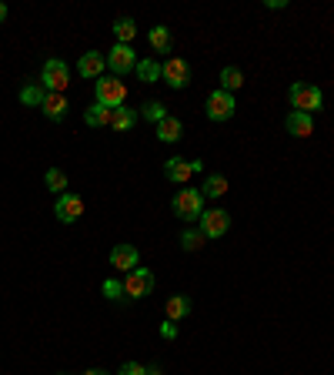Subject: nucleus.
Instances as JSON below:
<instances>
[{
	"instance_id": "nucleus-1",
	"label": "nucleus",
	"mask_w": 334,
	"mask_h": 375,
	"mask_svg": "<svg viewBox=\"0 0 334 375\" xmlns=\"http://www.w3.org/2000/svg\"><path fill=\"white\" fill-rule=\"evenodd\" d=\"M170 208H174V215L181 222H200V215H204V194H200V188H181L174 194Z\"/></svg>"
},
{
	"instance_id": "nucleus-2",
	"label": "nucleus",
	"mask_w": 334,
	"mask_h": 375,
	"mask_svg": "<svg viewBox=\"0 0 334 375\" xmlns=\"http://www.w3.org/2000/svg\"><path fill=\"white\" fill-rule=\"evenodd\" d=\"M287 101H291V107L294 111H304V114H315V111H321L324 107V91L317 84H291V91H287Z\"/></svg>"
},
{
	"instance_id": "nucleus-3",
	"label": "nucleus",
	"mask_w": 334,
	"mask_h": 375,
	"mask_svg": "<svg viewBox=\"0 0 334 375\" xmlns=\"http://www.w3.org/2000/svg\"><path fill=\"white\" fill-rule=\"evenodd\" d=\"M94 94H97L100 107H107V111H117V107H124V101H127V87H124V81H117L114 74L111 77H100L97 84H94Z\"/></svg>"
},
{
	"instance_id": "nucleus-4",
	"label": "nucleus",
	"mask_w": 334,
	"mask_h": 375,
	"mask_svg": "<svg viewBox=\"0 0 334 375\" xmlns=\"http://www.w3.org/2000/svg\"><path fill=\"white\" fill-rule=\"evenodd\" d=\"M161 81H167V87H174V91H184L194 81V70H191V64L184 57H167L161 64Z\"/></svg>"
},
{
	"instance_id": "nucleus-5",
	"label": "nucleus",
	"mask_w": 334,
	"mask_h": 375,
	"mask_svg": "<svg viewBox=\"0 0 334 375\" xmlns=\"http://www.w3.org/2000/svg\"><path fill=\"white\" fill-rule=\"evenodd\" d=\"M40 81H44V91L47 94H64V87L70 84V70L61 57H50L44 70H40Z\"/></svg>"
},
{
	"instance_id": "nucleus-6",
	"label": "nucleus",
	"mask_w": 334,
	"mask_h": 375,
	"mask_svg": "<svg viewBox=\"0 0 334 375\" xmlns=\"http://www.w3.org/2000/svg\"><path fill=\"white\" fill-rule=\"evenodd\" d=\"M204 111H207V118L214 121V124H221V121H231L234 111H237V104H234V94H228V91H211L207 94V104H204Z\"/></svg>"
},
{
	"instance_id": "nucleus-7",
	"label": "nucleus",
	"mask_w": 334,
	"mask_h": 375,
	"mask_svg": "<svg viewBox=\"0 0 334 375\" xmlns=\"http://www.w3.org/2000/svg\"><path fill=\"white\" fill-rule=\"evenodd\" d=\"M194 171H204V161H191V158H167L164 164V178L167 181H174V185H187L191 178H194Z\"/></svg>"
},
{
	"instance_id": "nucleus-8",
	"label": "nucleus",
	"mask_w": 334,
	"mask_h": 375,
	"mask_svg": "<svg viewBox=\"0 0 334 375\" xmlns=\"http://www.w3.org/2000/svg\"><path fill=\"white\" fill-rule=\"evenodd\" d=\"M154 291V272L150 268H134V272L124 275V295L127 298H144V295H150Z\"/></svg>"
},
{
	"instance_id": "nucleus-9",
	"label": "nucleus",
	"mask_w": 334,
	"mask_h": 375,
	"mask_svg": "<svg viewBox=\"0 0 334 375\" xmlns=\"http://www.w3.org/2000/svg\"><path fill=\"white\" fill-rule=\"evenodd\" d=\"M228 228H231V215H228L224 208H211V211L200 215V231H204V238H221V235H228Z\"/></svg>"
},
{
	"instance_id": "nucleus-10",
	"label": "nucleus",
	"mask_w": 334,
	"mask_h": 375,
	"mask_svg": "<svg viewBox=\"0 0 334 375\" xmlns=\"http://www.w3.org/2000/svg\"><path fill=\"white\" fill-rule=\"evenodd\" d=\"M107 68L114 70V77H120V74H131V70L137 68V54H134L131 44H114V47H111V54H107Z\"/></svg>"
},
{
	"instance_id": "nucleus-11",
	"label": "nucleus",
	"mask_w": 334,
	"mask_h": 375,
	"mask_svg": "<svg viewBox=\"0 0 334 375\" xmlns=\"http://www.w3.org/2000/svg\"><path fill=\"white\" fill-rule=\"evenodd\" d=\"M54 215H57V222L61 224H74L84 215V198L81 194H74V191L61 194V198H57V205H54Z\"/></svg>"
},
{
	"instance_id": "nucleus-12",
	"label": "nucleus",
	"mask_w": 334,
	"mask_h": 375,
	"mask_svg": "<svg viewBox=\"0 0 334 375\" xmlns=\"http://www.w3.org/2000/svg\"><path fill=\"white\" fill-rule=\"evenodd\" d=\"M137 265H141V255H137L134 245H114V248H111V268H114V272L127 275V272H134Z\"/></svg>"
},
{
	"instance_id": "nucleus-13",
	"label": "nucleus",
	"mask_w": 334,
	"mask_h": 375,
	"mask_svg": "<svg viewBox=\"0 0 334 375\" xmlns=\"http://www.w3.org/2000/svg\"><path fill=\"white\" fill-rule=\"evenodd\" d=\"M284 128H287V135H294V137H311L315 135V114L291 111V114L284 118Z\"/></svg>"
},
{
	"instance_id": "nucleus-14",
	"label": "nucleus",
	"mask_w": 334,
	"mask_h": 375,
	"mask_svg": "<svg viewBox=\"0 0 334 375\" xmlns=\"http://www.w3.org/2000/svg\"><path fill=\"white\" fill-rule=\"evenodd\" d=\"M104 68H107V57L97 51H87L77 61V70H81V77H90V81H100L104 77Z\"/></svg>"
},
{
	"instance_id": "nucleus-15",
	"label": "nucleus",
	"mask_w": 334,
	"mask_h": 375,
	"mask_svg": "<svg viewBox=\"0 0 334 375\" xmlns=\"http://www.w3.org/2000/svg\"><path fill=\"white\" fill-rule=\"evenodd\" d=\"M181 137H184V124L177 118H170V114H167V118L157 124V141H164V144H177Z\"/></svg>"
},
{
	"instance_id": "nucleus-16",
	"label": "nucleus",
	"mask_w": 334,
	"mask_h": 375,
	"mask_svg": "<svg viewBox=\"0 0 334 375\" xmlns=\"http://www.w3.org/2000/svg\"><path fill=\"white\" fill-rule=\"evenodd\" d=\"M191 298H187V295H170V298H167V322H181V319H187V315H191Z\"/></svg>"
},
{
	"instance_id": "nucleus-17",
	"label": "nucleus",
	"mask_w": 334,
	"mask_h": 375,
	"mask_svg": "<svg viewBox=\"0 0 334 375\" xmlns=\"http://www.w3.org/2000/svg\"><path fill=\"white\" fill-rule=\"evenodd\" d=\"M40 111H44L50 121H64L67 118V98L64 94H47L44 104H40Z\"/></svg>"
},
{
	"instance_id": "nucleus-18",
	"label": "nucleus",
	"mask_w": 334,
	"mask_h": 375,
	"mask_svg": "<svg viewBox=\"0 0 334 375\" xmlns=\"http://www.w3.org/2000/svg\"><path fill=\"white\" fill-rule=\"evenodd\" d=\"M137 121H141V114H137L134 107H117L114 118H111V128H114V131H131Z\"/></svg>"
},
{
	"instance_id": "nucleus-19",
	"label": "nucleus",
	"mask_w": 334,
	"mask_h": 375,
	"mask_svg": "<svg viewBox=\"0 0 334 375\" xmlns=\"http://www.w3.org/2000/svg\"><path fill=\"white\" fill-rule=\"evenodd\" d=\"M150 47H154V51L157 54H170V44H174V40H170V31H167L164 24H157V27H150Z\"/></svg>"
},
{
	"instance_id": "nucleus-20",
	"label": "nucleus",
	"mask_w": 334,
	"mask_h": 375,
	"mask_svg": "<svg viewBox=\"0 0 334 375\" xmlns=\"http://www.w3.org/2000/svg\"><path fill=\"white\" fill-rule=\"evenodd\" d=\"M111 118H114V111H107V107H100V104L87 107V114H84L87 128H111Z\"/></svg>"
},
{
	"instance_id": "nucleus-21",
	"label": "nucleus",
	"mask_w": 334,
	"mask_h": 375,
	"mask_svg": "<svg viewBox=\"0 0 334 375\" xmlns=\"http://www.w3.org/2000/svg\"><path fill=\"white\" fill-rule=\"evenodd\" d=\"M224 191H228V178H224V174H207L204 185H200V194H204V198H221Z\"/></svg>"
},
{
	"instance_id": "nucleus-22",
	"label": "nucleus",
	"mask_w": 334,
	"mask_h": 375,
	"mask_svg": "<svg viewBox=\"0 0 334 375\" xmlns=\"http://www.w3.org/2000/svg\"><path fill=\"white\" fill-rule=\"evenodd\" d=\"M134 74H137L144 84H154V81H161V64H157L154 57H148V61H137Z\"/></svg>"
},
{
	"instance_id": "nucleus-23",
	"label": "nucleus",
	"mask_w": 334,
	"mask_h": 375,
	"mask_svg": "<svg viewBox=\"0 0 334 375\" xmlns=\"http://www.w3.org/2000/svg\"><path fill=\"white\" fill-rule=\"evenodd\" d=\"M134 37H137V24L131 17L114 20V44H131Z\"/></svg>"
},
{
	"instance_id": "nucleus-24",
	"label": "nucleus",
	"mask_w": 334,
	"mask_h": 375,
	"mask_svg": "<svg viewBox=\"0 0 334 375\" xmlns=\"http://www.w3.org/2000/svg\"><path fill=\"white\" fill-rule=\"evenodd\" d=\"M237 87H244V74H241V68H224L221 70V91H237Z\"/></svg>"
},
{
	"instance_id": "nucleus-25",
	"label": "nucleus",
	"mask_w": 334,
	"mask_h": 375,
	"mask_svg": "<svg viewBox=\"0 0 334 375\" xmlns=\"http://www.w3.org/2000/svg\"><path fill=\"white\" fill-rule=\"evenodd\" d=\"M44 185H47L50 191H54V194L61 198V194H67V174H64L61 168H50L47 174H44Z\"/></svg>"
},
{
	"instance_id": "nucleus-26",
	"label": "nucleus",
	"mask_w": 334,
	"mask_h": 375,
	"mask_svg": "<svg viewBox=\"0 0 334 375\" xmlns=\"http://www.w3.org/2000/svg\"><path fill=\"white\" fill-rule=\"evenodd\" d=\"M204 231H200V228H187V231H184L181 235V248L184 252H200V248H204Z\"/></svg>"
},
{
	"instance_id": "nucleus-27",
	"label": "nucleus",
	"mask_w": 334,
	"mask_h": 375,
	"mask_svg": "<svg viewBox=\"0 0 334 375\" xmlns=\"http://www.w3.org/2000/svg\"><path fill=\"white\" fill-rule=\"evenodd\" d=\"M44 98H47V91H44V87H37V84H27L24 91H20V101L27 104V107H40Z\"/></svg>"
},
{
	"instance_id": "nucleus-28",
	"label": "nucleus",
	"mask_w": 334,
	"mask_h": 375,
	"mask_svg": "<svg viewBox=\"0 0 334 375\" xmlns=\"http://www.w3.org/2000/svg\"><path fill=\"white\" fill-rule=\"evenodd\" d=\"M141 118L144 121H154V124H161V121L167 118V107L161 101H148L144 107H141Z\"/></svg>"
},
{
	"instance_id": "nucleus-29",
	"label": "nucleus",
	"mask_w": 334,
	"mask_h": 375,
	"mask_svg": "<svg viewBox=\"0 0 334 375\" xmlns=\"http://www.w3.org/2000/svg\"><path fill=\"white\" fill-rule=\"evenodd\" d=\"M100 289H104V298H111V302H120L124 298V282H117V278H107Z\"/></svg>"
},
{
	"instance_id": "nucleus-30",
	"label": "nucleus",
	"mask_w": 334,
	"mask_h": 375,
	"mask_svg": "<svg viewBox=\"0 0 334 375\" xmlns=\"http://www.w3.org/2000/svg\"><path fill=\"white\" fill-rule=\"evenodd\" d=\"M117 375H148V369H144L141 362H124V365H120V372H117Z\"/></svg>"
},
{
	"instance_id": "nucleus-31",
	"label": "nucleus",
	"mask_w": 334,
	"mask_h": 375,
	"mask_svg": "<svg viewBox=\"0 0 334 375\" xmlns=\"http://www.w3.org/2000/svg\"><path fill=\"white\" fill-rule=\"evenodd\" d=\"M161 339H167V342L177 339V325H174V322H164V325H161Z\"/></svg>"
},
{
	"instance_id": "nucleus-32",
	"label": "nucleus",
	"mask_w": 334,
	"mask_h": 375,
	"mask_svg": "<svg viewBox=\"0 0 334 375\" xmlns=\"http://www.w3.org/2000/svg\"><path fill=\"white\" fill-rule=\"evenodd\" d=\"M3 20H7V3L0 0V24H3Z\"/></svg>"
},
{
	"instance_id": "nucleus-33",
	"label": "nucleus",
	"mask_w": 334,
	"mask_h": 375,
	"mask_svg": "<svg viewBox=\"0 0 334 375\" xmlns=\"http://www.w3.org/2000/svg\"><path fill=\"white\" fill-rule=\"evenodd\" d=\"M84 375H111V372H104V369H90V372H84Z\"/></svg>"
},
{
	"instance_id": "nucleus-34",
	"label": "nucleus",
	"mask_w": 334,
	"mask_h": 375,
	"mask_svg": "<svg viewBox=\"0 0 334 375\" xmlns=\"http://www.w3.org/2000/svg\"><path fill=\"white\" fill-rule=\"evenodd\" d=\"M148 375H161V365H150V369H148Z\"/></svg>"
},
{
	"instance_id": "nucleus-35",
	"label": "nucleus",
	"mask_w": 334,
	"mask_h": 375,
	"mask_svg": "<svg viewBox=\"0 0 334 375\" xmlns=\"http://www.w3.org/2000/svg\"><path fill=\"white\" fill-rule=\"evenodd\" d=\"M61 375H64V372H61Z\"/></svg>"
}]
</instances>
